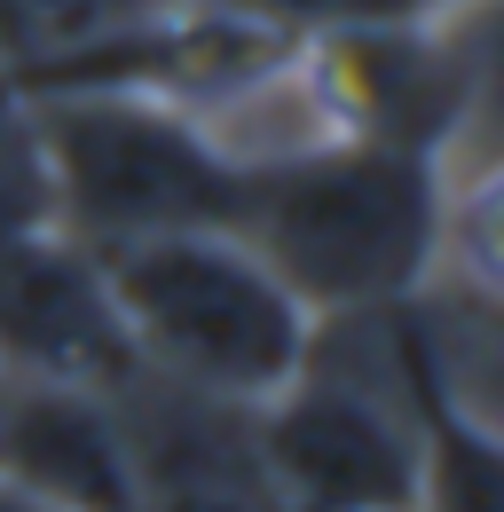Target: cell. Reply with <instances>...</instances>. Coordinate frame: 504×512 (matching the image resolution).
<instances>
[{
	"instance_id": "obj_1",
	"label": "cell",
	"mask_w": 504,
	"mask_h": 512,
	"mask_svg": "<svg viewBox=\"0 0 504 512\" xmlns=\"http://www.w3.org/2000/svg\"><path fill=\"white\" fill-rule=\"evenodd\" d=\"M449 182L410 142H323L245 182L237 237L268 260L308 316L402 308L441 260Z\"/></svg>"
},
{
	"instance_id": "obj_2",
	"label": "cell",
	"mask_w": 504,
	"mask_h": 512,
	"mask_svg": "<svg viewBox=\"0 0 504 512\" xmlns=\"http://www.w3.org/2000/svg\"><path fill=\"white\" fill-rule=\"evenodd\" d=\"M252 434L284 512H418L426 418L410 316H315L300 371L252 402Z\"/></svg>"
},
{
	"instance_id": "obj_3",
	"label": "cell",
	"mask_w": 504,
	"mask_h": 512,
	"mask_svg": "<svg viewBox=\"0 0 504 512\" xmlns=\"http://www.w3.org/2000/svg\"><path fill=\"white\" fill-rule=\"evenodd\" d=\"M32 103L48 142L56 221L79 245L119 253L174 229H237L252 174L221 158V142L182 103L126 79H56L32 87Z\"/></svg>"
},
{
	"instance_id": "obj_4",
	"label": "cell",
	"mask_w": 504,
	"mask_h": 512,
	"mask_svg": "<svg viewBox=\"0 0 504 512\" xmlns=\"http://www.w3.org/2000/svg\"><path fill=\"white\" fill-rule=\"evenodd\" d=\"M103 276L119 300L134 371H158L245 410L300 371L315 339V316L237 229H174L119 245L103 253Z\"/></svg>"
},
{
	"instance_id": "obj_5",
	"label": "cell",
	"mask_w": 504,
	"mask_h": 512,
	"mask_svg": "<svg viewBox=\"0 0 504 512\" xmlns=\"http://www.w3.org/2000/svg\"><path fill=\"white\" fill-rule=\"evenodd\" d=\"M0 371L63 386H119L134 371L103 253L63 221H32L0 237Z\"/></svg>"
},
{
	"instance_id": "obj_6",
	"label": "cell",
	"mask_w": 504,
	"mask_h": 512,
	"mask_svg": "<svg viewBox=\"0 0 504 512\" xmlns=\"http://www.w3.org/2000/svg\"><path fill=\"white\" fill-rule=\"evenodd\" d=\"M111 394L134 473L126 512H284L245 402L174 386L158 371H126Z\"/></svg>"
},
{
	"instance_id": "obj_7",
	"label": "cell",
	"mask_w": 504,
	"mask_h": 512,
	"mask_svg": "<svg viewBox=\"0 0 504 512\" xmlns=\"http://www.w3.org/2000/svg\"><path fill=\"white\" fill-rule=\"evenodd\" d=\"M0 473L71 512H126V426L111 386L0 379Z\"/></svg>"
},
{
	"instance_id": "obj_8",
	"label": "cell",
	"mask_w": 504,
	"mask_h": 512,
	"mask_svg": "<svg viewBox=\"0 0 504 512\" xmlns=\"http://www.w3.org/2000/svg\"><path fill=\"white\" fill-rule=\"evenodd\" d=\"M56 221V190H48V142H40V103L24 79L0 71V237Z\"/></svg>"
},
{
	"instance_id": "obj_9",
	"label": "cell",
	"mask_w": 504,
	"mask_h": 512,
	"mask_svg": "<svg viewBox=\"0 0 504 512\" xmlns=\"http://www.w3.org/2000/svg\"><path fill=\"white\" fill-rule=\"evenodd\" d=\"M0 512H71V505H56V497H40V489H24V481L0 473Z\"/></svg>"
},
{
	"instance_id": "obj_10",
	"label": "cell",
	"mask_w": 504,
	"mask_h": 512,
	"mask_svg": "<svg viewBox=\"0 0 504 512\" xmlns=\"http://www.w3.org/2000/svg\"><path fill=\"white\" fill-rule=\"evenodd\" d=\"M0 379H8V371H0Z\"/></svg>"
}]
</instances>
